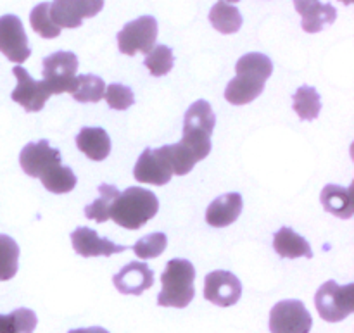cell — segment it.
<instances>
[{"label":"cell","mask_w":354,"mask_h":333,"mask_svg":"<svg viewBox=\"0 0 354 333\" xmlns=\"http://www.w3.org/2000/svg\"><path fill=\"white\" fill-rule=\"evenodd\" d=\"M235 71L237 76L225 88V99L234 106H244L261 95L273 73V62L268 55L251 52L239 59Z\"/></svg>","instance_id":"cell-1"},{"label":"cell","mask_w":354,"mask_h":333,"mask_svg":"<svg viewBox=\"0 0 354 333\" xmlns=\"http://www.w3.org/2000/svg\"><path fill=\"white\" fill-rule=\"evenodd\" d=\"M216 116L207 100H197L183 117V137L178 142L187 152L199 162L211 152V135H213Z\"/></svg>","instance_id":"cell-2"},{"label":"cell","mask_w":354,"mask_h":333,"mask_svg":"<svg viewBox=\"0 0 354 333\" xmlns=\"http://www.w3.org/2000/svg\"><path fill=\"white\" fill-rule=\"evenodd\" d=\"M159 200L151 190L130 187L118 196L111 207V220L127 230H138L158 214Z\"/></svg>","instance_id":"cell-3"},{"label":"cell","mask_w":354,"mask_h":333,"mask_svg":"<svg viewBox=\"0 0 354 333\" xmlns=\"http://www.w3.org/2000/svg\"><path fill=\"white\" fill-rule=\"evenodd\" d=\"M196 269L187 259H171L161 275L162 289L158 296V306L183 310L196 296L194 289Z\"/></svg>","instance_id":"cell-4"},{"label":"cell","mask_w":354,"mask_h":333,"mask_svg":"<svg viewBox=\"0 0 354 333\" xmlns=\"http://www.w3.org/2000/svg\"><path fill=\"white\" fill-rule=\"evenodd\" d=\"M315 306L322 320L327 323H339L354 311V283L341 287L334 280H328L318 289Z\"/></svg>","instance_id":"cell-5"},{"label":"cell","mask_w":354,"mask_h":333,"mask_svg":"<svg viewBox=\"0 0 354 333\" xmlns=\"http://www.w3.org/2000/svg\"><path fill=\"white\" fill-rule=\"evenodd\" d=\"M158 38V21L152 16H142L124 24L118 33V47L124 55H135L138 52L149 54Z\"/></svg>","instance_id":"cell-6"},{"label":"cell","mask_w":354,"mask_h":333,"mask_svg":"<svg viewBox=\"0 0 354 333\" xmlns=\"http://www.w3.org/2000/svg\"><path fill=\"white\" fill-rule=\"evenodd\" d=\"M78 71V57L73 52H54L44 59V82L52 95H59L71 90Z\"/></svg>","instance_id":"cell-7"},{"label":"cell","mask_w":354,"mask_h":333,"mask_svg":"<svg viewBox=\"0 0 354 333\" xmlns=\"http://www.w3.org/2000/svg\"><path fill=\"white\" fill-rule=\"evenodd\" d=\"M313 318L301 301H280L270 311L272 333H310Z\"/></svg>","instance_id":"cell-8"},{"label":"cell","mask_w":354,"mask_h":333,"mask_svg":"<svg viewBox=\"0 0 354 333\" xmlns=\"http://www.w3.org/2000/svg\"><path fill=\"white\" fill-rule=\"evenodd\" d=\"M242 297V283L234 273L216 269L204 280V299L220 307H230Z\"/></svg>","instance_id":"cell-9"},{"label":"cell","mask_w":354,"mask_h":333,"mask_svg":"<svg viewBox=\"0 0 354 333\" xmlns=\"http://www.w3.org/2000/svg\"><path fill=\"white\" fill-rule=\"evenodd\" d=\"M0 52L16 64H23L31 55L23 23L14 14L0 17Z\"/></svg>","instance_id":"cell-10"},{"label":"cell","mask_w":354,"mask_h":333,"mask_svg":"<svg viewBox=\"0 0 354 333\" xmlns=\"http://www.w3.org/2000/svg\"><path fill=\"white\" fill-rule=\"evenodd\" d=\"M12 73L17 79V86L10 93V99L19 104L26 113H38L44 109L45 102L52 95L45 82H37L31 78L23 66H16Z\"/></svg>","instance_id":"cell-11"},{"label":"cell","mask_w":354,"mask_h":333,"mask_svg":"<svg viewBox=\"0 0 354 333\" xmlns=\"http://www.w3.org/2000/svg\"><path fill=\"white\" fill-rule=\"evenodd\" d=\"M104 0H54L50 3V17L59 28L82 26L85 17H93L102 10Z\"/></svg>","instance_id":"cell-12"},{"label":"cell","mask_w":354,"mask_h":333,"mask_svg":"<svg viewBox=\"0 0 354 333\" xmlns=\"http://www.w3.org/2000/svg\"><path fill=\"white\" fill-rule=\"evenodd\" d=\"M19 164L28 176L40 178L48 169L61 164V154L57 149H52L47 140L31 142L21 151Z\"/></svg>","instance_id":"cell-13"},{"label":"cell","mask_w":354,"mask_h":333,"mask_svg":"<svg viewBox=\"0 0 354 333\" xmlns=\"http://www.w3.org/2000/svg\"><path fill=\"white\" fill-rule=\"evenodd\" d=\"M133 176L137 182L149 185H166L171 180L173 171L159 149H145L135 164Z\"/></svg>","instance_id":"cell-14"},{"label":"cell","mask_w":354,"mask_h":333,"mask_svg":"<svg viewBox=\"0 0 354 333\" xmlns=\"http://www.w3.org/2000/svg\"><path fill=\"white\" fill-rule=\"evenodd\" d=\"M71 242L75 252L82 258H99V256L109 258L113 254L128 251L127 245H116L107 238H100L95 230L86 227L76 228L71 234Z\"/></svg>","instance_id":"cell-15"},{"label":"cell","mask_w":354,"mask_h":333,"mask_svg":"<svg viewBox=\"0 0 354 333\" xmlns=\"http://www.w3.org/2000/svg\"><path fill=\"white\" fill-rule=\"evenodd\" d=\"M113 283L123 296H140L154 285V273L145 263L133 261L114 275Z\"/></svg>","instance_id":"cell-16"},{"label":"cell","mask_w":354,"mask_h":333,"mask_svg":"<svg viewBox=\"0 0 354 333\" xmlns=\"http://www.w3.org/2000/svg\"><path fill=\"white\" fill-rule=\"evenodd\" d=\"M242 206H244L242 196L237 192L225 193V196L218 197V199H214L209 204V207L206 211L207 225L214 228L230 227L241 216Z\"/></svg>","instance_id":"cell-17"},{"label":"cell","mask_w":354,"mask_h":333,"mask_svg":"<svg viewBox=\"0 0 354 333\" xmlns=\"http://www.w3.org/2000/svg\"><path fill=\"white\" fill-rule=\"evenodd\" d=\"M320 200L327 213L334 214L335 218L349 220L354 214V185L348 189L341 185H325Z\"/></svg>","instance_id":"cell-18"},{"label":"cell","mask_w":354,"mask_h":333,"mask_svg":"<svg viewBox=\"0 0 354 333\" xmlns=\"http://www.w3.org/2000/svg\"><path fill=\"white\" fill-rule=\"evenodd\" d=\"M76 147L92 161H104L111 152V138L102 128H82L76 135Z\"/></svg>","instance_id":"cell-19"},{"label":"cell","mask_w":354,"mask_h":333,"mask_svg":"<svg viewBox=\"0 0 354 333\" xmlns=\"http://www.w3.org/2000/svg\"><path fill=\"white\" fill-rule=\"evenodd\" d=\"M273 249L280 258L297 259V258H313L310 244L306 238L297 235L290 228H280L273 237Z\"/></svg>","instance_id":"cell-20"},{"label":"cell","mask_w":354,"mask_h":333,"mask_svg":"<svg viewBox=\"0 0 354 333\" xmlns=\"http://www.w3.org/2000/svg\"><path fill=\"white\" fill-rule=\"evenodd\" d=\"M104 92H106V83L95 75H78L69 90L73 99L83 104L100 102L104 99Z\"/></svg>","instance_id":"cell-21"},{"label":"cell","mask_w":354,"mask_h":333,"mask_svg":"<svg viewBox=\"0 0 354 333\" xmlns=\"http://www.w3.org/2000/svg\"><path fill=\"white\" fill-rule=\"evenodd\" d=\"M209 21L214 30L223 35L237 33L242 26L241 10L235 6H230V3L225 2H218L211 7Z\"/></svg>","instance_id":"cell-22"},{"label":"cell","mask_w":354,"mask_h":333,"mask_svg":"<svg viewBox=\"0 0 354 333\" xmlns=\"http://www.w3.org/2000/svg\"><path fill=\"white\" fill-rule=\"evenodd\" d=\"M294 111L303 121H313L320 116L322 102L320 93L317 92L315 86H299L292 97Z\"/></svg>","instance_id":"cell-23"},{"label":"cell","mask_w":354,"mask_h":333,"mask_svg":"<svg viewBox=\"0 0 354 333\" xmlns=\"http://www.w3.org/2000/svg\"><path fill=\"white\" fill-rule=\"evenodd\" d=\"M118 196H120V190L116 187L102 183L99 187V197L85 207V216L88 220L97 221V223H106L107 220H111V207H113V202L118 199Z\"/></svg>","instance_id":"cell-24"},{"label":"cell","mask_w":354,"mask_h":333,"mask_svg":"<svg viewBox=\"0 0 354 333\" xmlns=\"http://www.w3.org/2000/svg\"><path fill=\"white\" fill-rule=\"evenodd\" d=\"M37 314L28 307H19L10 314H0V333H33Z\"/></svg>","instance_id":"cell-25"},{"label":"cell","mask_w":354,"mask_h":333,"mask_svg":"<svg viewBox=\"0 0 354 333\" xmlns=\"http://www.w3.org/2000/svg\"><path fill=\"white\" fill-rule=\"evenodd\" d=\"M337 19V10L332 3H315L303 14V30L306 33H318Z\"/></svg>","instance_id":"cell-26"},{"label":"cell","mask_w":354,"mask_h":333,"mask_svg":"<svg viewBox=\"0 0 354 333\" xmlns=\"http://www.w3.org/2000/svg\"><path fill=\"white\" fill-rule=\"evenodd\" d=\"M41 185L52 193H68L76 187V176L71 168L57 164L40 176Z\"/></svg>","instance_id":"cell-27"},{"label":"cell","mask_w":354,"mask_h":333,"mask_svg":"<svg viewBox=\"0 0 354 333\" xmlns=\"http://www.w3.org/2000/svg\"><path fill=\"white\" fill-rule=\"evenodd\" d=\"M19 263V245L7 235H0V282L14 278Z\"/></svg>","instance_id":"cell-28"},{"label":"cell","mask_w":354,"mask_h":333,"mask_svg":"<svg viewBox=\"0 0 354 333\" xmlns=\"http://www.w3.org/2000/svg\"><path fill=\"white\" fill-rule=\"evenodd\" d=\"M30 24L35 33L41 38H57L61 35V28L52 21L50 17V3L41 2L33 7L30 14Z\"/></svg>","instance_id":"cell-29"},{"label":"cell","mask_w":354,"mask_h":333,"mask_svg":"<svg viewBox=\"0 0 354 333\" xmlns=\"http://www.w3.org/2000/svg\"><path fill=\"white\" fill-rule=\"evenodd\" d=\"M175 64V57H173V50L166 45H154L149 54H145L144 66L149 69L152 76H165L168 75Z\"/></svg>","instance_id":"cell-30"},{"label":"cell","mask_w":354,"mask_h":333,"mask_svg":"<svg viewBox=\"0 0 354 333\" xmlns=\"http://www.w3.org/2000/svg\"><path fill=\"white\" fill-rule=\"evenodd\" d=\"M166 245H168L166 235L161 234V231H156V234L147 235V237H142L131 249H133L138 259H154L159 258L166 251Z\"/></svg>","instance_id":"cell-31"},{"label":"cell","mask_w":354,"mask_h":333,"mask_svg":"<svg viewBox=\"0 0 354 333\" xmlns=\"http://www.w3.org/2000/svg\"><path fill=\"white\" fill-rule=\"evenodd\" d=\"M104 97H106V102L109 104L111 109L116 111H127L135 102L133 90L127 85H121V83H111L104 92Z\"/></svg>","instance_id":"cell-32"},{"label":"cell","mask_w":354,"mask_h":333,"mask_svg":"<svg viewBox=\"0 0 354 333\" xmlns=\"http://www.w3.org/2000/svg\"><path fill=\"white\" fill-rule=\"evenodd\" d=\"M292 2H294V7H296L297 12L303 16L308 9H311V7H313L315 3L320 2V0H292Z\"/></svg>","instance_id":"cell-33"},{"label":"cell","mask_w":354,"mask_h":333,"mask_svg":"<svg viewBox=\"0 0 354 333\" xmlns=\"http://www.w3.org/2000/svg\"><path fill=\"white\" fill-rule=\"evenodd\" d=\"M69 333H109L106 328L100 327H92V328H76V330H71Z\"/></svg>","instance_id":"cell-34"},{"label":"cell","mask_w":354,"mask_h":333,"mask_svg":"<svg viewBox=\"0 0 354 333\" xmlns=\"http://www.w3.org/2000/svg\"><path fill=\"white\" fill-rule=\"evenodd\" d=\"M220 2H225V3H237V2H241V0H220Z\"/></svg>","instance_id":"cell-35"},{"label":"cell","mask_w":354,"mask_h":333,"mask_svg":"<svg viewBox=\"0 0 354 333\" xmlns=\"http://www.w3.org/2000/svg\"><path fill=\"white\" fill-rule=\"evenodd\" d=\"M342 2H344V3H351L353 0H342Z\"/></svg>","instance_id":"cell-36"}]
</instances>
